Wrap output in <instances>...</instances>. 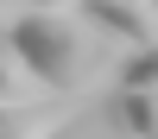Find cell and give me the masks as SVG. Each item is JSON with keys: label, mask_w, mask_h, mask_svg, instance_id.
Wrapping results in <instances>:
<instances>
[{"label": "cell", "mask_w": 158, "mask_h": 139, "mask_svg": "<svg viewBox=\"0 0 158 139\" xmlns=\"http://www.w3.org/2000/svg\"><path fill=\"white\" fill-rule=\"evenodd\" d=\"M6 44L25 57V70H32L51 95H82L101 76V32L82 13H70V6H57V13L19 6L6 19Z\"/></svg>", "instance_id": "6da1fadb"}, {"label": "cell", "mask_w": 158, "mask_h": 139, "mask_svg": "<svg viewBox=\"0 0 158 139\" xmlns=\"http://www.w3.org/2000/svg\"><path fill=\"white\" fill-rule=\"evenodd\" d=\"M95 32H114L127 44H152V0H76Z\"/></svg>", "instance_id": "7a4b0ae2"}, {"label": "cell", "mask_w": 158, "mask_h": 139, "mask_svg": "<svg viewBox=\"0 0 158 139\" xmlns=\"http://www.w3.org/2000/svg\"><path fill=\"white\" fill-rule=\"evenodd\" d=\"M70 126V101H13L0 108V139H57Z\"/></svg>", "instance_id": "3957f363"}, {"label": "cell", "mask_w": 158, "mask_h": 139, "mask_svg": "<svg viewBox=\"0 0 158 139\" xmlns=\"http://www.w3.org/2000/svg\"><path fill=\"white\" fill-rule=\"evenodd\" d=\"M44 95H51V88L25 70V57L13 44H0V108H13V101H44Z\"/></svg>", "instance_id": "277c9868"}, {"label": "cell", "mask_w": 158, "mask_h": 139, "mask_svg": "<svg viewBox=\"0 0 158 139\" xmlns=\"http://www.w3.org/2000/svg\"><path fill=\"white\" fill-rule=\"evenodd\" d=\"M152 88H120V101H114V126H120V133H133V139H152Z\"/></svg>", "instance_id": "5b68a950"}, {"label": "cell", "mask_w": 158, "mask_h": 139, "mask_svg": "<svg viewBox=\"0 0 158 139\" xmlns=\"http://www.w3.org/2000/svg\"><path fill=\"white\" fill-rule=\"evenodd\" d=\"M152 76H158V51L152 44H133V57L120 63V88H152Z\"/></svg>", "instance_id": "8992f818"}, {"label": "cell", "mask_w": 158, "mask_h": 139, "mask_svg": "<svg viewBox=\"0 0 158 139\" xmlns=\"http://www.w3.org/2000/svg\"><path fill=\"white\" fill-rule=\"evenodd\" d=\"M13 6H38V13H57V6H76V0H13Z\"/></svg>", "instance_id": "52a82bcc"}]
</instances>
